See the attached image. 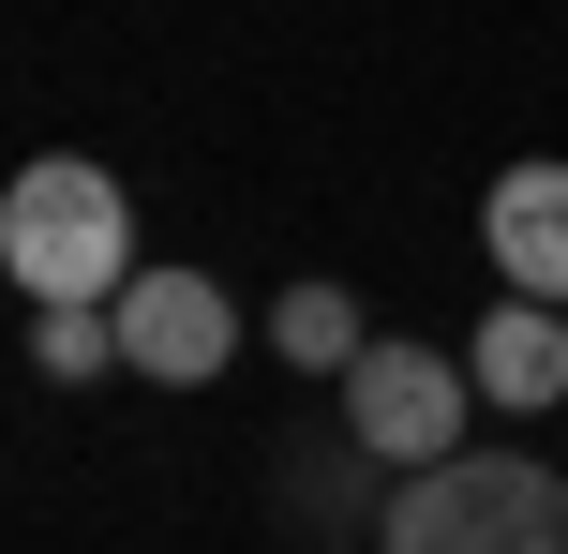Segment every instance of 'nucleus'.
<instances>
[{
    "instance_id": "f257e3e1",
    "label": "nucleus",
    "mask_w": 568,
    "mask_h": 554,
    "mask_svg": "<svg viewBox=\"0 0 568 554\" xmlns=\"http://www.w3.org/2000/svg\"><path fill=\"white\" fill-rule=\"evenodd\" d=\"M0 270L30 285V315H120L135 285V195L90 150H30L0 195Z\"/></svg>"
},
{
    "instance_id": "f03ea898",
    "label": "nucleus",
    "mask_w": 568,
    "mask_h": 554,
    "mask_svg": "<svg viewBox=\"0 0 568 554\" xmlns=\"http://www.w3.org/2000/svg\"><path fill=\"white\" fill-rule=\"evenodd\" d=\"M374 554H568V480L539 465V450L419 465L389 510H374Z\"/></svg>"
},
{
    "instance_id": "7ed1b4c3",
    "label": "nucleus",
    "mask_w": 568,
    "mask_h": 554,
    "mask_svg": "<svg viewBox=\"0 0 568 554\" xmlns=\"http://www.w3.org/2000/svg\"><path fill=\"white\" fill-rule=\"evenodd\" d=\"M464 405H479V375H464L449 345H374L359 375H344V435L374 450V465H464Z\"/></svg>"
},
{
    "instance_id": "20e7f679",
    "label": "nucleus",
    "mask_w": 568,
    "mask_h": 554,
    "mask_svg": "<svg viewBox=\"0 0 568 554\" xmlns=\"http://www.w3.org/2000/svg\"><path fill=\"white\" fill-rule=\"evenodd\" d=\"M225 360H240V300L210 285V270H135V285H120V375L210 390Z\"/></svg>"
},
{
    "instance_id": "39448f33",
    "label": "nucleus",
    "mask_w": 568,
    "mask_h": 554,
    "mask_svg": "<svg viewBox=\"0 0 568 554\" xmlns=\"http://www.w3.org/2000/svg\"><path fill=\"white\" fill-rule=\"evenodd\" d=\"M464 375H479V405H509V420L568 405V315L554 300H494V315L464 330Z\"/></svg>"
},
{
    "instance_id": "423d86ee",
    "label": "nucleus",
    "mask_w": 568,
    "mask_h": 554,
    "mask_svg": "<svg viewBox=\"0 0 568 554\" xmlns=\"http://www.w3.org/2000/svg\"><path fill=\"white\" fill-rule=\"evenodd\" d=\"M479 225H494V270H509V300H554V315H568V165H509Z\"/></svg>"
},
{
    "instance_id": "0eeeda50",
    "label": "nucleus",
    "mask_w": 568,
    "mask_h": 554,
    "mask_svg": "<svg viewBox=\"0 0 568 554\" xmlns=\"http://www.w3.org/2000/svg\"><path fill=\"white\" fill-rule=\"evenodd\" d=\"M270 345L300 360V375H359V360H374L359 285H329V270H314V285H284V300H270Z\"/></svg>"
},
{
    "instance_id": "6e6552de",
    "label": "nucleus",
    "mask_w": 568,
    "mask_h": 554,
    "mask_svg": "<svg viewBox=\"0 0 568 554\" xmlns=\"http://www.w3.org/2000/svg\"><path fill=\"white\" fill-rule=\"evenodd\" d=\"M30 360H45L60 390H90V375L120 360V315H30Z\"/></svg>"
}]
</instances>
